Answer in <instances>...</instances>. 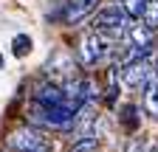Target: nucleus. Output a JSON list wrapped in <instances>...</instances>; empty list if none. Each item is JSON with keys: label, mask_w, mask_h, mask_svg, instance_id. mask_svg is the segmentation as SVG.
<instances>
[{"label": "nucleus", "mask_w": 158, "mask_h": 152, "mask_svg": "<svg viewBox=\"0 0 158 152\" xmlns=\"http://www.w3.org/2000/svg\"><path fill=\"white\" fill-rule=\"evenodd\" d=\"M144 110H147V116L158 118V79L155 76H150L144 82Z\"/></svg>", "instance_id": "obj_9"}, {"label": "nucleus", "mask_w": 158, "mask_h": 152, "mask_svg": "<svg viewBox=\"0 0 158 152\" xmlns=\"http://www.w3.org/2000/svg\"><path fill=\"white\" fill-rule=\"evenodd\" d=\"M45 70H48V76H65V82L68 79H73V59L65 54V51H54V56L48 59V65H45Z\"/></svg>", "instance_id": "obj_8"}, {"label": "nucleus", "mask_w": 158, "mask_h": 152, "mask_svg": "<svg viewBox=\"0 0 158 152\" xmlns=\"http://www.w3.org/2000/svg\"><path fill=\"white\" fill-rule=\"evenodd\" d=\"M147 3H150V0H122V11L130 17V20H141Z\"/></svg>", "instance_id": "obj_11"}, {"label": "nucleus", "mask_w": 158, "mask_h": 152, "mask_svg": "<svg viewBox=\"0 0 158 152\" xmlns=\"http://www.w3.org/2000/svg\"><path fill=\"white\" fill-rule=\"evenodd\" d=\"M71 152H99V138L96 135H85V138H76Z\"/></svg>", "instance_id": "obj_13"}, {"label": "nucleus", "mask_w": 158, "mask_h": 152, "mask_svg": "<svg viewBox=\"0 0 158 152\" xmlns=\"http://www.w3.org/2000/svg\"><path fill=\"white\" fill-rule=\"evenodd\" d=\"M107 54H110V40H105L102 34H93L90 31V34H85L82 40H79L76 59H79V65L90 68V65H99Z\"/></svg>", "instance_id": "obj_4"}, {"label": "nucleus", "mask_w": 158, "mask_h": 152, "mask_svg": "<svg viewBox=\"0 0 158 152\" xmlns=\"http://www.w3.org/2000/svg\"><path fill=\"white\" fill-rule=\"evenodd\" d=\"M124 152H150V146H147L144 138H130L124 144Z\"/></svg>", "instance_id": "obj_15"}, {"label": "nucleus", "mask_w": 158, "mask_h": 152, "mask_svg": "<svg viewBox=\"0 0 158 152\" xmlns=\"http://www.w3.org/2000/svg\"><path fill=\"white\" fill-rule=\"evenodd\" d=\"M9 149L11 152H51V141L34 127H17L9 132Z\"/></svg>", "instance_id": "obj_3"}, {"label": "nucleus", "mask_w": 158, "mask_h": 152, "mask_svg": "<svg viewBox=\"0 0 158 152\" xmlns=\"http://www.w3.org/2000/svg\"><path fill=\"white\" fill-rule=\"evenodd\" d=\"M138 110L135 104H124L122 110H118V121H122V127L127 130V132H135L138 127H141V116H138Z\"/></svg>", "instance_id": "obj_10"}, {"label": "nucleus", "mask_w": 158, "mask_h": 152, "mask_svg": "<svg viewBox=\"0 0 158 152\" xmlns=\"http://www.w3.org/2000/svg\"><path fill=\"white\" fill-rule=\"evenodd\" d=\"M152 76H155V79H158V62H155V70H152Z\"/></svg>", "instance_id": "obj_16"}, {"label": "nucleus", "mask_w": 158, "mask_h": 152, "mask_svg": "<svg viewBox=\"0 0 158 152\" xmlns=\"http://www.w3.org/2000/svg\"><path fill=\"white\" fill-rule=\"evenodd\" d=\"M11 54L14 56H28L31 54V37L28 34H17L11 40Z\"/></svg>", "instance_id": "obj_12"}, {"label": "nucleus", "mask_w": 158, "mask_h": 152, "mask_svg": "<svg viewBox=\"0 0 158 152\" xmlns=\"http://www.w3.org/2000/svg\"><path fill=\"white\" fill-rule=\"evenodd\" d=\"M130 28V17L122 11V6H107L93 17V34H102L105 40H118Z\"/></svg>", "instance_id": "obj_1"}, {"label": "nucleus", "mask_w": 158, "mask_h": 152, "mask_svg": "<svg viewBox=\"0 0 158 152\" xmlns=\"http://www.w3.org/2000/svg\"><path fill=\"white\" fill-rule=\"evenodd\" d=\"M127 40H130V48L138 51V56H147L155 45V31H150L144 23H138V26L127 28Z\"/></svg>", "instance_id": "obj_6"}, {"label": "nucleus", "mask_w": 158, "mask_h": 152, "mask_svg": "<svg viewBox=\"0 0 158 152\" xmlns=\"http://www.w3.org/2000/svg\"><path fill=\"white\" fill-rule=\"evenodd\" d=\"M118 76H122V82L127 87H144V82L152 76V62L147 56H141V59H135V62L122 65L118 68Z\"/></svg>", "instance_id": "obj_5"}, {"label": "nucleus", "mask_w": 158, "mask_h": 152, "mask_svg": "<svg viewBox=\"0 0 158 152\" xmlns=\"http://www.w3.org/2000/svg\"><path fill=\"white\" fill-rule=\"evenodd\" d=\"M150 152H158V144H155V146H152V149H150Z\"/></svg>", "instance_id": "obj_17"}, {"label": "nucleus", "mask_w": 158, "mask_h": 152, "mask_svg": "<svg viewBox=\"0 0 158 152\" xmlns=\"http://www.w3.org/2000/svg\"><path fill=\"white\" fill-rule=\"evenodd\" d=\"M76 118V110L62 104V107H43V104H31L28 110V121L40 127H51V130H71Z\"/></svg>", "instance_id": "obj_2"}, {"label": "nucleus", "mask_w": 158, "mask_h": 152, "mask_svg": "<svg viewBox=\"0 0 158 152\" xmlns=\"http://www.w3.org/2000/svg\"><path fill=\"white\" fill-rule=\"evenodd\" d=\"M141 20H144V26H147L150 31H158V0H150V3H147Z\"/></svg>", "instance_id": "obj_14"}, {"label": "nucleus", "mask_w": 158, "mask_h": 152, "mask_svg": "<svg viewBox=\"0 0 158 152\" xmlns=\"http://www.w3.org/2000/svg\"><path fill=\"white\" fill-rule=\"evenodd\" d=\"M99 3H102V0H68L62 20H65L68 26H76V23H82L85 17H90V14L96 11Z\"/></svg>", "instance_id": "obj_7"}]
</instances>
